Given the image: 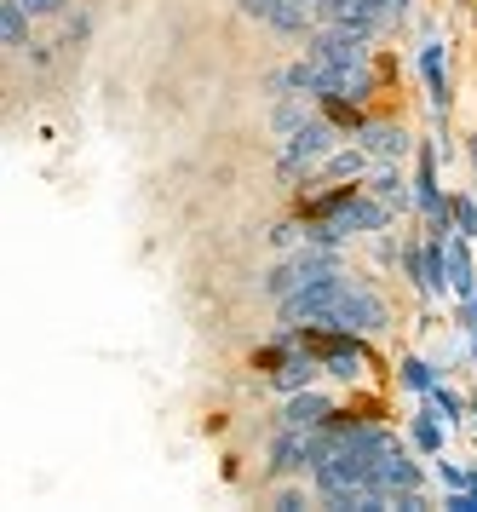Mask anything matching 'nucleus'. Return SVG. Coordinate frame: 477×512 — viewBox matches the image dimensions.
<instances>
[{"label":"nucleus","instance_id":"obj_16","mask_svg":"<svg viewBox=\"0 0 477 512\" xmlns=\"http://www.w3.org/2000/svg\"><path fill=\"white\" fill-rule=\"evenodd\" d=\"M357 173H368V150H334L317 167V179H357Z\"/></svg>","mask_w":477,"mask_h":512},{"label":"nucleus","instance_id":"obj_6","mask_svg":"<svg viewBox=\"0 0 477 512\" xmlns=\"http://www.w3.org/2000/svg\"><path fill=\"white\" fill-rule=\"evenodd\" d=\"M236 6H242V18H259L276 35H305L317 24V0H236Z\"/></svg>","mask_w":477,"mask_h":512},{"label":"nucleus","instance_id":"obj_18","mask_svg":"<svg viewBox=\"0 0 477 512\" xmlns=\"http://www.w3.org/2000/svg\"><path fill=\"white\" fill-rule=\"evenodd\" d=\"M403 386H409V392H420V397H426V392H432V386H437V369H432V363H426V357H403Z\"/></svg>","mask_w":477,"mask_h":512},{"label":"nucleus","instance_id":"obj_3","mask_svg":"<svg viewBox=\"0 0 477 512\" xmlns=\"http://www.w3.org/2000/svg\"><path fill=\"white\" fill-rule=\"evenodd\" d=\"M305 346L322 357V369L340 374V380H357L368 363V346L357 334H345V328H305Z\"/></svg>","mask_w":477,"mask_h":512},{"label":"nucleus","instance_id":"obj_23","mask_svg":"<svg viewBox=\"0 0 477 512\" xmlns=\"http://www.w3.org/2000/svg\"><path fill=\"white\" fill-rule=\"evenodd\" d=\"M299 231H305V225H276V231H271V242H276V248H294V242H299Z\"/></svg>","mask_w":477,"mask_h":512},{"label":"nucleus","instance_id":"obj_25","mask_svg":"<svg viewBox=\"0 0 477 512\" xmlns=\"http://www.w3.org/2000/svg\"><path fill=\"white\" fill-rule=\"evenodd\" d=\"M276 507H282V512H299V507H305V495H299V489H276Z\"/></svg>","mask_w":477,"mask_h":512},{"label":"nucleus","instance_id":"obj_21","mask_svg":"<svg viewBox=\"0 0 477 512\" xmlns=\"http://www.w3.org/2000/svg\"><path fill=\"white\" fill-rule=\"evenodd\" d=\"M23 12H29V18H58V12H64L69 0H18Z\"/></svg>","mask_w":477,"mask_h":512},{"label":"nucleus","instance_id":"obj_2","mask_svg":"<svg viewBox=\"0 0 477 512\" xmlns=\"http://www.w3.org/2000/svg\"><path fill=\"white\" fill-rule=\"evenodd\" d=\"M334 144H340V121L334 116H311L305 127H299L294 139L282 144V156H276V173L282 179H305V173H317L328 156H334Z\"/></svg>","mask_w":477,"mask_h":512},{"label":"nucleus","instance_id":"obj_5","mask_svg":"<svg viewBox=\"0 0 477 512\" xmlns=\"http://www.w3.org/2000/svg\"><path fill=\"white\" fill-rule=\"evenodd\" d=\"M305 58L322 64V70H363L368 64V35H351V29L322 24L317 35H311V52H305Z\"/></svg>","mask_w":477,"mask_h":512},{"label":"nucleus","instance_id":"obj_7","mask_svg":"<svg viewBox=\"0 0 477 512\" xmlns=\"http://www.w3.org/2000/svg\"><path fill=\"white\" fill-rule=\"evenodd\" d=\"M357 150H368V162H397L409 150V133L397 121H363L357 127Z\"/></svg>","mask_w":477,"mask_h":512},{"label":"nucleus","instance_id":"obj_14","mask_svg":"<svg viewBox=\"0 0 477 512\" xmlns=\"http://www.w3.org/2000/svg\"><path fill=\"white\" fill-rule=\"evenodd\" d=\"M414 449H420V455H437V449H443V415L432 409V397H426V409L414 415Z\"/></svg>","mask_w":477,"mask_h":512},{"label":"nucleus","instance_id":"obj_15","mask_svg":"<svg viewBox=\"0 0 477 512\" xmlns=\"http://www.w3.org/2000/svg\"><path fill=\"white\" fill-rule=\"evenodd\" d=\"M0 41L18 52V47H29V12H23L18 0H0Z\"/></svg>","mask_w":477,"mask_h":512},{"label":"nucleus","instance_id":"obj_12","mask_svg":"<svg viewBox=\"0 0 477 512\" xmlns=\"http://www.w3.org/2000/svg\"><path fill=\"white\" fill-rule=\"evenodd\" d=\"M420 75H426L432 110L443 116V110H449V70H443V47H437V41H426V47H420Z\"/></svg>","mask_w":477,"mask_h":512},{"label":"nucleus","instance_id":"obj_19","mask_svg":"<svg viewBox=\"0 0 477 512\" xmlns=\"http://www.w3.org/2000/svg\"><path fill=\"white\" fill-rule=\"evenodd\" d=\"M426 397H432V409H437V415H443V420H466V403H460V397L449 392L443 380H437V386H432V392H426Z\"/></svg>","mask_w":477,"mask_h":512},{"label":"nucleus","instance_id":"obj_4","mask_svg":"<svg viewBox=\"0 0 477 512\" xmlns=\"http://www.w3.org/2000/svg\"><path fill=\"white\" fill-rule=\"evenodd\" d=\"M328 271H340L334 248H311V254H294V259H282L271 277H265V294H271V300H288V294L311 288V282L328 277Z\"/></svg>","mask_w":477,"mask_h":512},{"label":"nucleus","instance_id":"obj_26","mask_svg":"<svg viewBox=\"0 0 477 512\" xmlns=\"http://www.w3.org/2000/svg\"><path fill=\"white\" fill-rule=\"evenodd\" d=\"M466 150H472V162H477V139H466Z\"/></svg>","mask_w":477,"mask_h":512},{"label":"nucleus","instance_id":"obj_13","mask_svg":"<svg viewBox=\"0 0 477 512\" xmlns=\"http://www.w3.org/2000/svg\"><path fill=\"white\" fill-rule=\"evenodd\" d=\"M368 196H380L391 213L409 208V190H403V179H397V167H391V162H374V167H368Z\"/></svg>","mask_w":477,"mask_h":512},{"label":"nucleus","instance_id":"obj_17","mask_svg":"<svg viewBox=\"0 0 477 512\" xmlns=\"http://www.w3.org/2000/svg\"><path fill=\"white\" fill-rule=\"evenodd\" d=\"M305 121H311V116H305V104H294V98H282V104L271 110V127L282 133V139H294V133L305 127Z\"/></svg>","mask_w":477,"mask_h":512},{"label":"nucleus","instance_id":"obj_9","mask_svg":"<svg viewBox=\"0 0 477 512\" xmlns=\"http://www.w3.org/2000/svg\"><path fill=\"white\" fill-rule=\"evenodd\" d=\"M334 420V403L322 392H288V409H282V426H299V432H317Z\"/></svg>","mask_w":477,"mask_h":512},{"label":"nucleus","instance_id":"obj_22","mask_svg":"<svg viewBox=\"0 0 477 512\" xmlns=\"http://www.w3.org/2000/svg\"><path fill=\"white\" fill-rule=\"evenodd\" d=\"M437 472H443V484H449V489H466V484H472V472H466V466H455V461H443Z\"/></svg>","mask_w":477,"mask_h":512},{"label":"nucleus","instance_id":"obj_24","mask_svg":"<svg viewBox=\"0 0 477 512\" xmlns=\"http://www.w3.org/2000/svg\"><path fill=\"white\" fill-rule=\"evenodd\" d=\"M460 328H472V334H477V294H466V300H460Z\"/></svg>","mask_w":477,"mask_h":512},{"label":"nucleus","instance_id":"obj_20","mask_svg":"<svg viewBox=\"0 0 477 512\" xmlns=\"http://www.w3.org/2000/svg\"><path fill=\"white\" fill-rule=\"evenodd\" d=\"M449 208H455V231L477 236V196H449Z\"/></svg>","mask_w":477,"mask_h":512},{"label":"nucleus","instance_id":"obj_10","mask_svg":"<svg viewBox=\"0 0 477 512\" xmlns=\"http://www.w3.org/2000/svg\"><path fill=\"white\" fill-rule=\"evenodd\" d=\"M299 466H311V432L282 426V438L271 443V478H282V472H299Z\"/></svg>","mask_w":477,"mask_h":512},{"label":"nucleus","instance_id":"obj_8","mask_svg":"<svg viewBox=\"0 0 477 512\" xmlns=\"http://www.w3.org/2000/svg\"><path fill=\"white\" fill-rule=\"evenodd\" d=\"M317 374H322V357H317L311 346H305V340H299V346L271 369V380H276V392H305V386H311Z\"/></svg>","mask_w":477,"mask_h":512},{"label":"nucleus","instance_id":"obj_1","mask_svg":"<svg viewBox=\"0 0 477 512\" xmlns=\"http://www.w3.org/2000/svg\"><path fill=\"white\" fill-rule=\"evenodd\" d=\"M386 323H391L386 300H380L374 288H363V282L340 277V288H334V300H328V311H322V323H311V328H345V334H380Z\"/></svg>","mask_w":477,"mask_h":512},{"label":"nucleus","instance_id":"obj_11","mask_svg":"<svg viewBox=\"0 0 477 512\" xmlns=\"http://www.w3.org/2000/svg\"><path fill=\"white\" fill-rule=\"evenodd\" d=\"M449 288H455L460 300L477 294V265H472V236H449Z\"/></svg>","mask_w":477,"mask_h":512}]
</instances>
